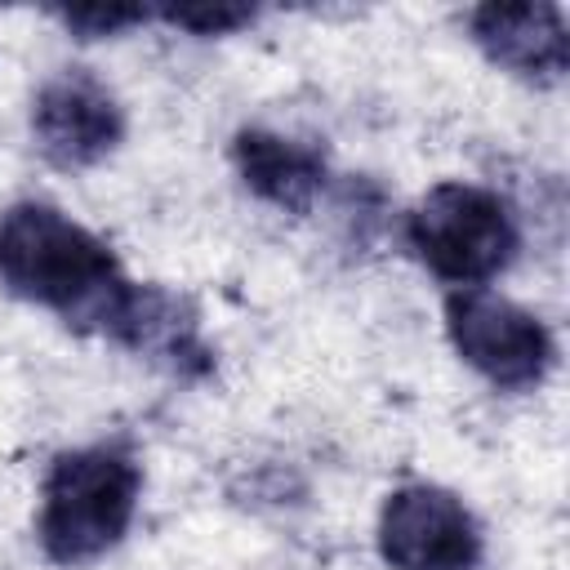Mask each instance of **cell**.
<instances>
[{"mask_svg":"<svg viewBox=\"0 0 570 570\" xmlns=\"http://www.w3.org/2000/svg\"><path fill=\"white\" fill-rule=\"evenodd\" d=\"M0 285L80 334H107L134 289L107 240L45 200L0 214Z\"/></svg>","mask_w":570,"mask_h":570,"instance_id":"obj_1","label":"cell"},{"mask_svg":"<svg viewBox=\"0 0 570 570\" xmlns=\"http://www.w3.org/2000/svg\"><path fill=\"white\" fill-rule=\"evenodd\" d=\"M142 468L125 445H85L49 463L40 490V548L58 566H85L111 552L138 512Z\"/></svg>","mask_w":570,"mask_h":570,"instance_id":"obj_2","label":"cell"},{"mask_svg":"<svg viewBox=\"0 0 570 570\" xmlns=\"http://www.w3.org/2000/svg\"><path fill=\"white\" fill-rule=\"evenodd\" d=\"M405 240L414 258L454 289L485 285L521 249L512 205L476 183H436L410 209Z\"/></svg>","mask_w":570,"mask_h":570,"instance_id":"obj_3","label":"cell"},{"mask_svg":"<svg viewBox=\"0 0 570 570\" xmlns=\"http://www.w3.org/2000/svg\"><path fill=\"white\" fill-rule=\"evenodd\" d=\"M445 334L463 365L499 392H534L557 361L552 330L485 285L445 294Z\"/></svg>","mask_w":570,"mask_h":570,"instance_id":"obj_4","label":"cell"},{"mask_svg":"<svg viewBox=\"0 0 570 570\" xmlns=\"http://www.w3.org/2000/svg\"><path fill=\"white\" fill-rule=\"evenodd\" d=\"M485 543L468 503L441 485H401L379 512V557L387 570H476Z\"/></svg>","mask_w":570,"mask_h":570,"instance_id":"obj_5","label":"cell"},{"mask_svg":"<svg viewBox=\"0 0 570 570\" xmlns=\"http://www.w3.org/2000/svg\"><path fill=\"white\" fill-rule=\"evenodd\" d=\"M31 138L53 169H94L120 147L125 111L94 71L67 67L36 89Z\"/></svg>","mask_w":570,"mask_h":570,"instance_id":"obj_6","label":"cell"},{"mask_svg":"<svg viewBox=\"0 0 570 570\" xmlns=\"http://www.w3.org/2000/svg\"><path fill=\"white\" fill-rule=\"evenodd\" d=\"M107 338L120 343L125 352L160 365L165 374H174L183 383H200L214 374V347L205 343L191 303L165 285H138L134 281Z\"/></svg>","mask_w":570,"mask_h":570,"instance_id":"obj_7","label":"cell"},{"mask_svg":"<svg viewBox=\"0 0 570 570\" xmlns=\"http://www.w3.org/2000/svg\"><path fill=\"white\" fill-rule=\"evenodd\" d=\"M472 40L481 53L534 85H557L570 67V36L557 4L521 0V4H481L468 13Z\"/></svg>","mask_w":570,"mask_h":570,"instance_id":"obj_8","label":"cell"},{"mask_svg":"<svg viewBox=\"0 0 570 570\" xmlns=\"http://www.w3.org/2000/svg\"><path fill=\"white\" fill-rule=\"evenodd\" d=\"M232 165L240 183L281 214H312V205L330 183V165L321 147L276 129H258V125L232 138Z\"/></svg>","mask_w":570,"mask_h":570,"instance_id":"obj_9","label":"cell"},{"mask_svg":"<svg viewBox=\"0 0 570 570\" xmlns=\"http://www.w3.org/2000/svg\"><path fill=\"white\" fill-rule=\"evenodd\" d=\"M53 18L76 40H111V36H125L129 27H142L151 18V9H142V4H71V9H53Z\"/></svg>","mask_w":570,"mask_h":570,"instance_id":"obj_10","label":"cell"},{"mask_svg":"<svg viewBox=\"0 0 570 570\" xmlns=\"http://www.w3.org/2000/svg\"><path fill=\"white\" fill-rule=\"evenodd\" d=\"M160 18L191 36H232V31L249 27L258 18V9L254 4H169V9H160Z\"/></svg>","mask_w":570,"mask_h":570,"instance_id":"obj_11","label":"cell"}]
</instances>
